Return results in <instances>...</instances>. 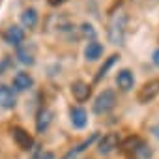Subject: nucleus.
<instances>
[{
    "label": "nucleus",
    "instance_id": "obj_1",
    "mask_svg": "<svg viewBox=\"0 0 159 159\" xmlns=\"http://www.w3.org/2000/svg\"><path fill=\"white\" fill-rule=\"evenodd\" d=\"M125 28H127V13L124 10H118L112 13L107 28V38L112 45H124L125 41Z\"/></svg>",
    "mask_w": 159,
    "mask_h": 159
},
{
    "label": "nucleus",
    "instance_id": "obj_2",
    "mask_svg": "<svg viewBox=\"0 0 159 159\" xmlns=\"http://www.w3.org/2000/svg\"><path fill=\"white\" fill-rule=\"evenodd\" d=\"M116 107V94H114V90H103L98 98H96V101H94V112L96 114H107V112H111L112 109Z\"/></svg>",
    "mask_w": 159,
    "mask_h": 159
},
{
    "label": "nucleus",
    "instance_id": "obj_3",
    "mask_svg": "<svg viewBox=\"0 0 159 159\" xmlns=\"http://www.w3.org/2000/svg\"><path fill=\"white\" fill-rule=\"evenodd\" d=\"M157 96H159V79H152V81H148L140 86L137 98L140 103H148V101L155 99Z\"/></svg>",
    "mask_w": 159,
    "mask_h": 159
},
{
    "label": "nucleus",
    "instance_id": "obj_4",
    "mask_svg": "<svg viewBox=\"0 0 159 159\" xmlns=\"http://www.w3.org/2000/svg\"><path fill=\"white\" fill-rule=\"evenodd\" d=\"M118 146H120V137H118V133H107V135H103V137L99 139V142H98V152L103 153V155H107V153L114 152Z\"/></svg>",
    "mask_w": 159,
    "mask_h": 159
},
{
    "label": "nucleus",
    "instance_id": "obj_5",
    "mask_svg": "<svg viewBox=\"0 0 159 159\" xmlns=\"http://www.w3.org/2000/svg\"><path fill=\"white\" fill-rule=\"evenodd\" d=\"M11 135H13L15 144H17L21 150H32L34 139H32V135H30L26 129H23V127H13V129H11Z\"/></svg>",
    "mask_w": 159,
    "mask_h": 159
},
{
    "label": "nucleus",
    "instance_id": "obj_6",
    "mask_svg": "<svg viewBox=\"0 0 159 159\" xmlns=\"http://www.w3.org/2000/svg\"><path fill=\"white\" fill-rule=\"evenodd\" d=\"M4 41L8 45H13V47H21V43L25 41V30L17 25H11L6 28L4 32Z\"/></svg>",
    "mask_w": 159,
    "mask_h": 159
},
{
    "label": "nucleus",
    "instance_id": "obj_7",
    "mask_svg": "<svg viewBox=\"0 0 159 159\" xmlns=\"http://www.w3.org/2000/svg\"><path fill=\"white\" fill-rule=\"evenodd\" d=\"M17 105L15 92L8 84H0V107L2 109H13Z\"/></svg>",
    "mask_w": 159,
    "mask_h": 159
},
{
    "label": "nucleus",
    "instance_id": "obj_8",
    "mask_svg": "<svg viewBox=\"0 0 159 159\" xmlns=\"http://www.w3.org/2000/svg\"><path fill=\"white\" fill-rule=\"evenodd\" d=\"M116 84L122 92H129L135 84V77L129 69H120L118 75H116Z\"/></svg>",
    "mask_w": 159,
    "mask_h": 159
},
{
    "label": "nucleus",
    "instance_id": "obj_9",
    "mask_svg": "<svg viewBox=\"0 0 159 159\" xmlns=\"http://www.w3.org/2000/svg\"><path fill=\"white\" fill-rule=\"evenodd\" d=\"M71 94L77 101H86L92 96V88H90V84H86L83 81H77L71 84Z\"/></svg>",
    "mask_w": 159,
    "mask_h": 159
},
{
    "label": "nucleus",
    "instance_id": "obj_10",
    "mask_svg": "<svg viewBox=\"0 0 159 159\" xmlns=\"http://www.w3.org/2000/svg\"><path fill=\"white\" fill-rule=\"evenodd\" d=\"M69 116H71L73 127H77V129H83L86 125V122H88V114H86V111L83 107H71Z\"/></svg>",
    "mask_w": 159,
    "mask_h": 159
},
{
    "label": "nucleus",
    "instance_id": "obj_11",
    "mask_svg": "<svg viewBox=\"0 0 159 159\" xmlns=\"http://www.w3.org/2000/svg\"><path fill=\"white\" fill-rule=\"evenodd\" d=\"M142 144H144V142H142V139H140V137L131 135V137H127L125 140H122V142H120V150H122L124 153H137V152H139V148H140Z\"/></svg>",
    "mask_w": 159,
    "mask_h": 159
},
{
    "label": "nucleus",
    "instance_id": "obj_12",
    "mask_svg": "<svg viewBox=\"0 0 159 159\" xmlns=\"http://www.w3.org/2000/svg\"><path fill=\"white\" fill-rule=\"evenodd\" d=\"M32 84H34V79H32L28 73H25V71H19V73L13 77V86H15V90H19V92H25V90L32 88Z\"/></svg>",
    "mask_w": 159,
    "mask_h": 159
},
{
    "label": "nucleus",
    "instance_id": "obj_13",
    "mask_svg": "<svg viewBox=\"0 0 159 159\" xmlns=\"http://www.w3.org/2000/svg\"><path fill=\"white\" fill-rule=\"evenodd\" d=\"M51 122H52V111L41 109L39 114H38V120H36V131L38 133H45L47 127L51 125Z\"/></svg>",
    "mask_w": 159,
    "mask_h": 159
},
{
    "label": "nucleus",
    "instance_id": "obj_14",
    "mask_svg": "<svg viewBox=\"0 0 159 159\" xmlns=\"http://www.w3.org/2000/svg\"><path fill=\"white\" fill-rule=\"evenodd\" d=\"M101 54H103V45L98 43L96 39L90 41V43L84 47V58L90 60V62H96L98 58H101Z\"/></svg>",
    "mask_w": 159,
    "mask_h": 159
},
{
    "label": "nucleus",
    "instance_id": "obj_15",
    "mask_svg": "<svg viewBox=\"0 0 159 159\" xmlns=\"http://www.w3.org/2000/svg\"><path fill=\"white\" fill-rule=\"evenodd\" d=\"M98 139H99V135H98V133H94V135H92L90 139H86L84 142H81V144H79V146H77V148H73V150H69V152H67V153H66V155H64L62 159H75V157H77L79 153H83V152H84V150H86L88 146H92V144H94V142H96Z\"/></svg>",
    "mask_w": 159,
    "mask_h": 159
},
{
    "label": "nucleus",
    "instance_id": "obj_16",
    "mask_svg": "<svg viewBox=\"0 0 159 159\" xmlns=\"http://www.w3.org/2000/svg\"><path fill=\"white\" fill-rule=\"evenodd\" d=\"M38 11L34 10V8H28V10H25L23 13H21V23H23V26L25 28H34L36 25H38Z\"/></svg>",
    "mask_w": 159,
    "mask_h": 159
},
{
    "label": "nucleus",
    "instance_id": "obj_17",
    "mask_svg": "<svg viewBox=\"0 0 159 159\" xmlns=\"http://www.w3.org/2000/svg\"><path fill=\"white\" fill-rule=\"evenodd\" d=\"M116 60H118V56H116V54H111V56L107 58V62L99 67V71H98V75H96V81H101V79L107 75V71L114 66V62H116Z\"/></svg>",
    "mask_w": 159,
    "mask_h": 159
},
{
    "label": "nucleus",
    "instance_id": "obj_18",
    "mask_svg": "<svg viewBox=\"0 0 159 159\" xmlns=\"http://www.w3.org/2000/svg\"><path fill=\"white\" fill-rule=\"evenodd\" d=\"M17 58H19V62L25 64V66H32V64H34V54H32L28 49L19 47V51H17Z\"/></svg>",
    "mask_w": 159,
    "mask_h": 159
},
{
    "label": "nucleus",
    "instance_id": "obj_19",
    "mask_svg": "<svg viewBox=\"0 0 159 159\" xmlns=\"http://www.w3.org/2000/svg\"><path fill=\"white\" fill-rule=\"evenodd\" d=\"M81 30H83V34H84L86 38H90V39L94 41V38H96V30H94V26H92V25L84 23V25L81 26Z\"/></svg>",
    "mask_w": 159,
    "mask_h": 159
},
{
    "label": "nucleus",
    "instance_id": "obj_20",
    "mask_svg": "<svg viewBox=\"0 0 159 159\" xmlns=\"http://www.w3.org/2000/svg\"><path fill=\"white\" fill-rule=\"evenodd\" d=\"M32 159H54V153H52V152H39V153L34 155Z\"/></svg>",
    "mask_w": 159,
    "mask_h": 159
},
{
    "label": "nucleus",
    "instance_id": "obj_21",
    "mask_svg": "<svg viewBox=\"0 0 159 159\" xmlns=\"http://www.w3.org/2000/svg\"><path fill=\"white\" fill-rule=\"evenodd\" d=\"M139 155H142V157H150L152 155V152H150V146H146V144H142L140 148H139V152H137Z\"/></svg>",
    "mask_w": 159,
    "mask_h": 159
},
{
    "label": "nucleus",
    "instance_id": "obj_22",
    "mask_svg": "<svg viewBox=\"0 0 159 159\" xmlns=\"http://www.w3.org/2000/svg\"><path fill=\"white\" fill-rule=\"evenodd\" d=\"M152 62H153V66H157V67H159V49H155V51H153V54H152Z\"/></svg>",
    "mask_w": 159,
    "mask_h": 159
},
{
    "label": "nucleus",
    "instance_id": "obj_23",
    "mask_svg": "<svg viewBox=\"0 0 159 159\" xmlns=\"http://www.w3.org/2000/svg\"><path fill=\"white\" fill-rule=\"evenodd\" d=\"M10 66V58H4L2 62H0V71H2V69H6Z\"/></svg>",
    "mask_w": 159,
    "mask_h": 159
},
{
    "label": "nucleus",
    "instance_id": "obj_24",
    "mask_svg": "<svg viewBox=\"0 0 159 159\" xmlns=\"http://www.w3.org/2000/svg\"><path fill=\"white\" fill-rule=\"evenodd\" d=\"M47 2H49L51 6H62V4L66 2V0H47Z\"/></svg>",
    "mask_w": 159,
    "mask_h": 159
},
{
    "label": "nucleus",
    "instance_id": "obj_25",
    "mask_svg": "<svg viewBox=\"0 0 159 159\" xmlns=\"http://www.w3.org/2000/svg\"><path fill=\"white\" fill-rule=\"evenodd\" d=\"M152 133H153V135L157 137V140H159V125H155V127L152 129Z\"/></svg>",
    "mask_w": 159,
    "mask_h": 159
},
{
    "label": "nucleus",
    "instance_id": "obj_26",
    "mask_svg": "<svg viewBox=\"0 0 159 159\" xmlns=\"http://www.w3.org/2000/svg\"><path fill=\"white\" fill-rule=\"evenodd\" d=\"M157 2H159V0H157Z\"/></svg>",
    "mask_w": 159,
    "mask_h": 159
}]
</instances>
